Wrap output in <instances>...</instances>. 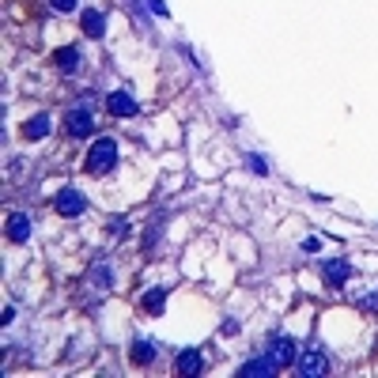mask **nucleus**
<instances>
[{
	"instance_id": "nucleus-9",
	"label": "nucleus",
	"mask_w": 378,
	"mask_h": 378,
	"mask_svg": "<svg viewBox=\"0 0 378 378\" xmlns=\"http://www.w3.org/2000/svg\"><path fill=\"white\" fill-rule=\"evenodd\" d=\"M79 27H84L87 38H102V35H106V15L95 12V8H87V12L79 15Z\"/></svg>"
},
{
	"instance_id": "nucleus-11",
	"label": "nucleus",
	"mask_w": 378,
	"mask_h": 378,
	"mask_svg": "<svg viewBox=\"0 0 378 378\" xmlns=\"http://www.w3.org/2000/svg\"><path fill=\"white\" fill-rule=\"evenodd\" d=\"M53 61H57V68L64 72V76H72V72L79 68V61H84V53H79L76 46H64V50L53 53Z\"/></svg>"
},
{
	"instance_id": "nucleus-12",
	"label": "nucleus",
	"mask_w": 378,
	"mask_h": 378,
	"mask_svg": "<svg viewBox=\"0 0 378 378\" xmlns=\"http://www.w3.org/2000/svg\"><path fill=\"white\" fill-rule=\"evenodd\" d=\"M155 356H159V348L151 341H133V348H129V359H133V363H140V367L155 363Z\"/></svg>"
},
{
	"instance_id": "nucleus-20",
	"label": "nucleus",
	"mask_w": 378,
	"mask_h": 378,
	"mask_svg": "<svg viewBox=\"0 0 378 378\" xmlns=\"http://www.w3.org/2000/svg\"><path fill=\"white\" fill-rule=\"evenodd\" d=\"M148 8H151L155 15H167V4H163V0H148Z\"/></svg>"
},
{
	"instance_id": "nucleus-7",
	"label": "nucleus",
	"mask_w": 378,
	"mask_h": 378,
	"mask_svg": "<svg viewBox=\"0 0 378 378\" xmlns=\"http://www.w3.org/2000/svg\"><path fill=\"white\" fill-rule=\"evenodd\" d=\"M352 276V265L344 261V257H337V261H325V284L329 287H344Z\"/></svg>"
},
{
	"instance_id": "nucleus-8",
	"label": "nucleus",
	"mask_w": 378,
	"mask_h": 378,
	"mask_svg": "<svg viewBox=\"0 0 378 378\" xmlns=\"http://www.w3.org/2000/svg\"><path fill=\"white\" fill-rule=\"evenodd\" d=\"M238 375H243V378H272V375H276V363H272V359L269 356H254L250 359V363H243V367H238Z\"/></svg>"
},
{
	"instance_id": "nucleus-18",
	"label": "nucleus",
	"mask_w": 378,
	"mask_h": 378,
	"mask_svg": "<svg viewBox=\"0 0 378 378\" xmlns=\"http://www.w3.org/2000/svg\"><path fill=\"white\" fill-rule=\"evenodd\" d=\"M50 8H53V12H72L76 0H50Z\"/></svg>"
},
{
	"instance_id": "nucleus-6",
	"label": "nucleus",
	"mask_w": 378,
	"mask_h": 378,
	"mask_svg": "<svg viewBox=\"0 0 378 378\" xmlns=\"http://www.w3.org/2000/svg\"><path fill=\"white\" fill-rule=\"evenodd\" d=\"M106 110H110L114 117H133V114H136V99H133L129 91H110V95H106Z\"/></svg>"
},
{
	"instance_id": "nucleus-21",
	"label": "nucleus",
	"mask_w": 378,
	"mask_h": 378,
	"mask_svg": "<svg viewBox=\"0 0 378 378\" xmlns=\"http://www.w3.org/2000/svg\"><path fill=\"white\" fill-rule=\"evenodd\" d=\"M250 167H254V171H257V174H265V171H269V167H265V159H257V155L250 159Z\"/></svg>"
},
{
	"instance_id": "nucleus-17",
	"label": "nucleus",
	"mask_w": 378,
	"mask_h": 378,
	"mask_svg": "<svg viewBox=\"0 0 378 378\" xmlns=\"http://www.w3.org/2000/svg\"><path fill=\"white\" fill-rule=\"evenodd\" d=\"M303 250H307V254H318V250H321V238H318V235H307V238H303Z\"/></svg>"
},
{
	"instance_id": "nucleus-22",
	"label": "nucleus",
	"mask_w": 378,
	"mask_h": 378,
	"mask_svg": "<svg viewBox=\"0 0 378 378\" xmlns=\"http://www.w3.org/2000/svg\"><path fill=\"white\" fill-rule=\"evenodd\" d=\"M363 303H367V307H371V310H378V295H367Z\"/></svg>"
},
{
	"instance_id": "nucleus-2",
	"label": "nucleus",
	"mask_w": 378,
	"mask_h": 378,
	"mask_svg": "<svg viewBox=\"0 0 378 378\" xmlns=\"http://www.w3.org/2000/svg\"><path fill=\"white\" fill-rule=\"evenodd\" d=\"M265 356H269L276 367H287V363H295V359H299V348H295V341L272 333L269 341H265Z\"/></svg>"
},
{
	"instance_id": "nucleus-16",
	"label": "nucleus",
	"mask_w": 378,
	"mask_h": 378,
	"mask_svg": "<svg viewBox=\"0 0 378 378\" xmlns=\"http://www.w3.org/2000/svg\"><path fill=\"white\" fill-rule=\"evenodd\" d=\"M91 272H95V280H99V284H106V287L114 284V272H110V265H95Z\"/></svg>"
},
{
	"instance_id": "nucleus-10",
	"label": "nucleus",
	"mask_w": 378,
	"mask_h": 378,
	"mask_svg": "<svg viewBox=\"0 0 378 378\" xmlns=\"http://www.w3.org/2000/svg\"><path fill=\"white\" fill-rule=\"evenodd\" d=\"M50 129H53L50 114H35L27 125H23V136H27V140H42V136H50Z\"/></svg>"
},
{
	"instance_id": "nucleus-15",
	"label": "nucleus",
	"mask_w": 378,
	"mask_h": 378,
	"mask_svg": "<svg viewBox=\"0 0 378 378\" xmlns=\"http://www.w3.org/2000/svg\"><path fill=\"white\" fill-rule=\"evenodd\" d=\"M163 303H167V287H151V292L144 295V310H148V314H163Z\"/></svg>"
},
{
	"instance_id": "nucleus-1",
	"label": "nucleus",
	"mask_w": 378,
	"mask_h": 378,
	"mask_svg": "<svg viewBox=\"0 0 378 378\" xmlns=\"http://www.w3.org/2000/svg\"><path fill=\"white\" fill-rule=\"evenodd\" d=\"M117 167V140H110V136H102V140H95V148L87 151V171L95 174H106Z\"/></svg>"
},
{
	"instance_id": "nucleus-14",
	"label": "nucleus",
	"mask_w": 378,
	"mask_h": 378,
	"mask_svg": "<svg viewBox=\"0 0 378 378\" xmlns=\"http://www.w3.org/2000/svg\"><path fill=\"white\" fill-rule=\"evenodd\" d=\"M8 238H12V243H27L30 238V220L23 212H15L12 220H8Z\"/></svg>"
},
{
	"instance_id": "nucleus-19",
	"label": "nucleus",
	"mask_w": 378,
	"mask_h": 378,
	"mask_svg": "<svg viewBox=\"0 0 378 378\" xmlns=\"http://www.w3.org/2000/svg\"><path fill=\"white\" fill-rule=\"evenodd\" d=\"M238 333V321L231 318V321H223V337H235Z\"/></svg>"
},
{
	"instance_id": "nucleus-3",
	"label": "nucleus",
	"mask_w": 378,
	"mask_h": 378,
	"mask_svg": "<svg viewBox=\"0 0 378 378\" xmlns=\"http://www.w3.org/2000/svg\"><path fill=\"white\" fill-rule=\"evenodd\" d=\"M53 208H57V216H64V220H76V216L87 212V197L76 189H61L57 197H53Z\"/></svg>"
},
{
	"instance_id": "nucleus-4",
	"label": "nucleus",
	"mask_w": 378,
	"mask_h": 378,
	"mask_svg": "<svg viewBox=\"0 0 378 378\" xmlns=\"http://www.w3.org/2000/svg\"><path fill=\"white\" fill-rule=\"evenodd\" d=\"M295 371H299L303 378H314V375H325L329 371V363H325V356H321V352H303L299 359H295Z\"/></svg>"
},
{
	"instance_id": "nucleus-13",
	"label": "nucleus",
	"mask_w": 378,
	"mask_h": 378,
	"mask_svg": "<svg viewBox=\"0 0 378 378\" xmlns=\"http://www.w3.org/2000/svg\"><path fill=\"white\" fill-rule=\"evenodd\" d=\"M200 371H205V356L197 348H186L178 356V375H200Z\"/></svg>"
},
{
	"instance_id": "nucleus-5",
	"label": "nucleus",
	"mask_w": 378,
	"mask_h": 378,
	"mask_svg": "<svg viewBox=\"0 0 378 378\" xmlns=\"http://www.w3.org/2000/svg\"><path fill=\"white\" fill-rule=\"evenodd\" d=\"M64 122H68V133L76 136H91V129H95V114L87 106H79V110H68V117H64Z\"/></svg>"
}]
</instances>
